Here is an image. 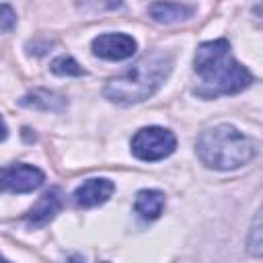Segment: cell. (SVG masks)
Masks as SVG:
<instances>
[{
	"instance_id": "6da1fadb",
	"label": "cell",
	"mask_w": 263,
	"mask_h": 263,
	"mask_svg": "<svg viewBox=\"0 0 263 263\" xmlns=\"http://www.w3.org/2000/svg\"><path fill=\"white\" fill-rule=\"evenodd\" d=\"M193 64L199 76V86H195L193 92L201 99L234 95L245 90L253 82L251 72L232 58L230 43L226 39L201 43L195 51Z\"/></svg>"
},
{
	"instance_id": "7a4b0ae2",
	"label": "cell",
	"mask_w": 263,
	"mask_h": 263,
	"mask_svg": "<svg viewBox=\"0 0 263 263\" xmlns=\"http://www.w3.org/2000/svg\"><path fill=\"white\" fill-rule=\"evenodd\" d=\"M173 53L164 49H154L142 55L125 72L111 78L105 84L103 95L117 105H134L150 99L160 84L168 78L173 70Z\"/></svg>"
},
{
	"instance_id": "3957f363",
	"label": "cell",
	"mask_w": 263,
	"mask_h": 263,
	"mask_svg": "<svg viewBox=\"0 0 263 263\" xmlns=\"http://www.w3.org/2000/svg\"><path fill=\"white\" fill-rule=\"evenodd\" d=\"M195 152L201 164L216 171H234L249 164L257 154V144L234 125L220 123L199 134Z\"/></svg>"
},
{
	"instance_id": "277c9868",
	"label": "cell",
	"mask_w": 263,
	"mask_h": 263,
	"mask_svg": "<svg viewBox=\"0 0 263 263\" xmlns=\"http://www.w3.org/2000/svg\"><path fill=\"white\" fill-rule=\"evenodd\" d=\"M177 148V138L171 129L158 127V125H150V127H142L136 132V136L132 138V152L136 158L140 160H162L166 156H171Z\"/></svg>"
},
{
	"instance_id": "5b68a950",
	"label": "cell",
	"mask_w": 263,
	"mask_h": 263,
	"mask_svg": "<svg viewBox=\"0 0 263 263\" xmlns=\"http://www.w3.org/2000/svg\"><path fill=\"white\" fill-rule=\"evenodd\" d=\"M45 181L43 171H39L33 164H12L6 168H0V193L10 191V193H31L39 189Z\"/></svg>"
},
{
	"instance_id": "8992f818",
	"label": "cell",
	"mask_w": 263,
	"mask_h": 263,
	"mask_svg": "<svg viewBox=\"0 0 263 263\" xmlns=\"http://www.w3.org/2000/svg\"><path fill=\"white\" fill-rule=\"evenodd\" d=\"M136 49H138L136 39L125 33H103L92 39V53L111 62L127 60L136 53Z\"/></svg>"
},
{
	"instance_id": "52a82bcc",
	"label": "cell",
	"mask_w": 263,
	"mask_h": 263,
	"mask_svg": "<svg viewBox=\"0 0 263 263\" xmlns=\"http://www.w3.org/2000/svg\"><path fill=\"white\" fill-rule=\"evenodd\" d=\"M113 191H115L113 181L103 179V177H99V179H88V181H84L82 185L76 187V191H74V201H76V205H80V208H95V205L105 203V201L113 195Z\"/></svg>"
},
{
	"instance_id": "ba28073f",
	"label": "cell",
	"mask_w": 263,
	"mask_h": 263,
	"mask_svg": "<svg viewBox=\"0 0 263 263\" xmlns=\"http://www.w3.org/2000/svg\"><path fill=\"white\" fill-rule=\"evenodd\" d=\"M60 205H62V199H60L58 189H51V191L43 193L39 197V201L31 208V212L27 214V224L29 226H45L60 212Z\"/></svg>"
},
{
	"instance_id": "9c48e42d",
	"label": "cell",
	"mask_w": 263,
	"mask_h": 263,
	"mask_svg": "<svg viewBox=\"0 0 263 263\" xmlns=\"http://www.w3.org/2000/svg\"><path fill=\"white\" fill-rule=\"evenodd\" d=\"M164 208V193L158 189H142L136 195L134 210L142 220H156Z\"/></svg>"
},
{
	"instance_id": "30bf717a",
	"label": "cell",
	"mask_w": 263,
	"mask_h": 263,
	"mask_svg": "<svg viewBox=\"0 0 263 263\" xmlns=\"http://www.w3.org/2000/svg\"><path fill=\"white\" fill-rule=\"evenodd\" d=\"M148 12L152 21L162 23V25H173V23L187 21L193 14V8L187 4H179V2H154Z\"/></svg>"
},
{
	"instance_id": "8fae6325",
	"label": "cell",
	"mask_w": 263,
	"mask_h": 263,
	"mask_svg": "<svg viewBox=\"0 0 263 263\" xmlns=\"http://www.w3.org/2000/svg\"><path fill=\"white\" fill-rule=\"evenodd\" d=\"M18 103L23 107L37 109V111H64L66 109V101L60 95L45 90V88H35L31 92H27Z\"/></svg>"
},
{
	"instance_id": "7c38bea8",
	"label": "cell",
	"mask_w": 263,
	"mask_h": 263,
	"mask_svg": "<svg viewBox=\"0 0 263 263\" xmlns=\"http://www.w3.org/2000/svg\"><path fill=\"white\" fill-rule=\"evenodd\" d=\"M49 70H51L53 74H58V76H82V74H84V70L78 66V62H76L74 58H70V55H60V58H55V60L51 62Z\"/></svg>"
},
{
	"instance_id": "4fadbf2b",
	"label": "cell",
	"mask_w": 263,
	"mask_h": 263,
	"mask_svg": "<svg viewBox=\"0 0 263 263\" xmlns=\"http://www.w3.org/2000/svg\"><path fill=\"white\" fill-rule=\"evenodd\" d=\"M14 25H16V14H14V10H12L8 4H0V33L14 29Z\"/></svg>"
},
{
	"instance_id": "5bb4252c",
	"label": "cell",
	"mask_w": 263,
	"mask_h": 263,
	"mask_svg": "<svg viewBox=\"0 0 263 263\" xmlns=\"http://www.w3.org/2000/svg\"><path fill=\"white\" fill-rule=\"evenodd\" d=\"M253 238H255V242H253V253L255 255H259L261 253V224H259V216H257V220H255V226H253Z\"/></svg>"
},
{
	"instance_id": "9a60e30c",
	"label": "cell",
	"mask_w": 263,
	"mask_h": 263,
	"mask_svg": "<svg viewBox=\"0 0 263 263\" xmlns=\"http://www.w3.org/2000/svg\"><path fill=\"white\" fill-rule=\"evenodd\" d=\"M8 136V127H6V123H4V119L0 117V140H4Z\"/></svg>"
},
{
	"instance_id": "2e32d148",
	"label": "cell",
	"mask_w": 263,
	"mask_h": 263,
	"mask_svg": "<svg viewBox=\"0 0 263 263\" xmlns=\"http://www.w3.org/2000/svg\"><path fill=\"white\" fill-rule=\"evenodd\" d=\"M0 259H4V257H2V255H0Z\"/></svg>"
}]
</instances>
